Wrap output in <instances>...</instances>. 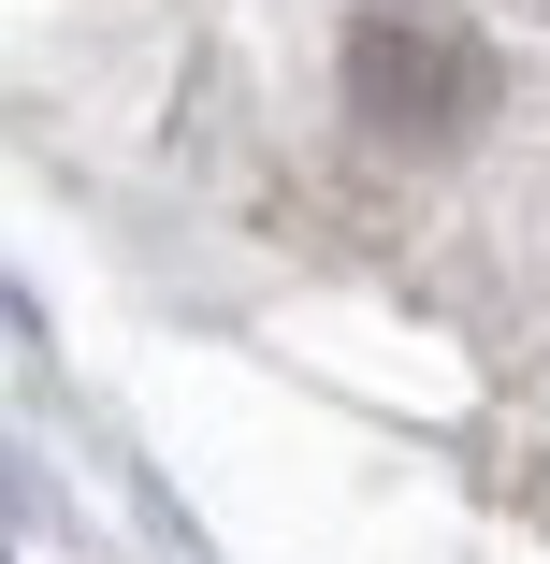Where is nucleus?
<instances>
[{
    "mask_svg": "<svg viewBox=\"0 0 550 564\" xmlns=\"http://www.w3.org/2000/svg\"><path fill=\"white\" fill-rule=\"evenodd\" d=\"M406 87H420V101H450V117H478V87H493V73H478L464 44H406V15H377V30H363V101L391 117Z\"/></svg>",
    "mask_w": 550,
    "mask_h": 564,
    "instance_id": "f257e3e1",
    "label": "nucleus"
}]
</instances>
